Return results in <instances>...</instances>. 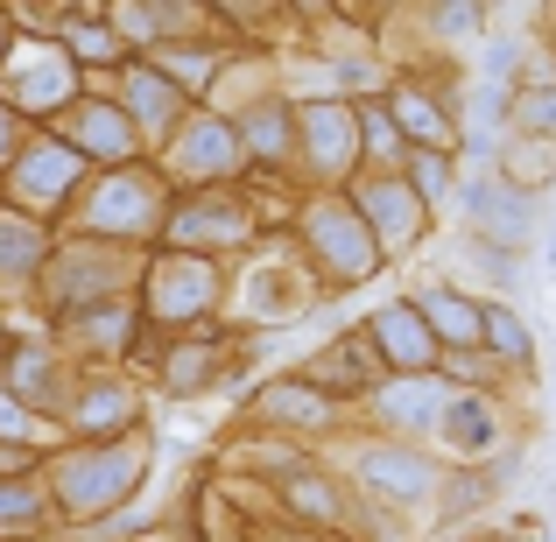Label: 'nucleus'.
<instances>
[{
    "label": "nucleus",
    "mask_w": 556,
    "mask_h": 542,
    "mask_svg": "<svg viewBox=\"0 0 556 542\" xmlns=\"http://www.w3.org/2000/svg\"><path fill=\"white\" fill-rule=\"evenodd\" d=\"M549 268H556V240H549Z\"/></svg>",
    "instance_id": "2"
},
{
    "label": "nucleus",
    "mask_w": 556,
    "mask_h": 542,
    "mask_svg": "<svg viewBox=\"0 0 556 542\" xmlns=\"http://www.w3.org/2000/svg\"><path fill=\"white\" fill-rule=\"evenodd\" d=\"M493 339H501V345H507L515 360H529V331H521V325H507V317H493Z\"/></svg>",
    "instance_id": "1"
}]
</instances>
